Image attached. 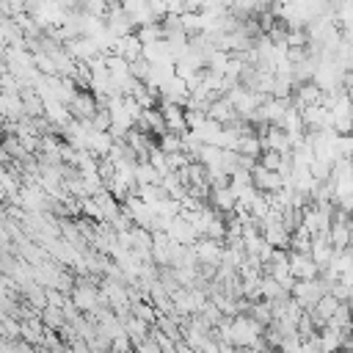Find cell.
Returning a JSON list of instances; mask_svg holds the SVG:
<instances>
[{"label": "cell", "mask_w": 353, "mask_h": 353, "mask_svg": "<svg viewBox=\"0 0 353 353\" xmlns=\"http://www.w3.org/2000/svg\"><path fill=\"white\" fill-rule=\"evenodd\" d=\"M165 234H168V240L171 243H182V245H193L196 240H199V234H196V229L190 226V221L179 212V215H174L168 223H165V229H163Z\"/></svg>", "instance_id": "3"}, {"label": "cell", "mask_w": 353, "mask_h": 353, "mask_svg": "<svg viewBox=\"0 0 353 353\" xmlns=\"http://www.w3.org/2000/svg\"><path fill=\"white\" fill-rule=\"evenodd\" d=\"M309 256L317 262V268H325V265L331 262V256H334L331 240H328L325 234H314V237H312V245H309Z\"/></svg>", "instance_id": "11"}, {"label": "cell", "mask_w": 353, "mask_h": 353, "mask_svg": "<svg viewBox=\"0 0 353 353\" xmlns=\"http://www.w3.org/2000/svg\"><path fill=\"white\" fill-rule=\"evenodd\" d=\"M259 138H262V149H276V152H290V141L287 132L279 124H259Z\"/></svg>", "instance_id": "7"}, {"label": "cell", "mask_w": 353, "mask_h": 353, "mask_svg": "<svg viewBox=\"0 0 353 353\" xmlns=\"http://www.w3.org/2000/svg\"><path fill=\"white\" fill-rule=\"evenodd\" d=\"M270 6V0H232V11L240 14V17H251V14H259Z\"/></svg>", "instance_id": "13"}, {"label": "cell", "mask_w": 353, "mask_h": 353, "mask_svg": "<svg viewBox=\"0 0 353 353\" xmlns=\"http://www.w3.org/2000/svg\"><path fill=\"white\" fill-rule=\"evenodd\" d=\"M193 251H196V259L199 265H221V256H223V240H215V237H199L193 243Z\"/></svg>", "instance_id": "4"}, {"label": "cell", "mask_w": 353, "mask_h": 353, "mask_svg": "<svg viewBox=\"0 0 353 353\" xmlns=\"http://www.w3.org/2000/svg\"><path fill=\"white\" fill-rule=\"evenodd\" d=\"M135 182H138V185L160 182V174L154 171V165H152L146 157H138V160H135Z\"/></svg>", "instance_id": "14"}, {"label": "cell", "mask_w": 353, "mask_h": 353, "mask_svg": "<svg viewBox=\"0 0 353 353\" xmlns=\"http://www.w3.org/2000/svg\"><path fill=\"white\" fill-rule=\"evenodd\" d=\"M97 108L99 105H97V97H94L91 88H77L74 97L69 99V113L77 121H91V116L97 113Z\"/></svg>", "instance_id": "1"}, {"label": "cell", "mask_w": 353, "mask_h": 353, "mask_svg": "<svg viewBox=\"0 0 353 353\" xmlns=\"http://www.w3.org/2000/svg\"><path fill=\"white\" fill-rule=\"evenodd\" d=\"M135 36L146 44V41H157V39H165V30H163V22H149V25H141L135 28Z\"/></svg>", "instance_id": "15"}, {"label": "cell", "mask_w": 353, "mask_h": 353, "mask_svg": "<svg viewBox=\"0 0 353 353\" xmlns=\"http://www.w3.org/2000/svg\"><path fill=\"white\" fill-rule=\"evenodd\" d=\"M204 6H218V8H229L232 6V0H201V8Z\"/></svg>", "instance_id": "18"}, {"label": "cell", "mask_w": 353, "mask_h": 353, "mask_svg": "<svg viewBox=\"0 0 353 353\" xmlns=\"http://www.w3.org/2000/svg\"><path fill=\"white\" fill-rule=\"evenodd\" d=\"M281 295H290L270 273H265V276H259V298H265V301H276V298H281Z\"/></svg>", "instance_id": "12"}, {"label": "cell", "mask_w": 353, "mask_h": 353, "mask_svg": "<svg viewBox=\"0 0 353 353\" xmlns=\"http://www.w3.org/2000/svg\"><path fill=\"white\" fill-rule=\"evenodd\" d=\"M157 108H160V113L165 119V130H171V132H185L188 130V124H185V108L182 105L168 102V99H160Z\"/></svg>", "instance_id": "8"}, {"label": "cell", "mask_w": 353, "mask_h": 353, "mask_svg": "<svg viewBox=\"0 0 353 353\" xmlns=\"http://www.w3.org/2000/svg\"><path fill=\"white\" fill-rule=\"evenodd\" d=\"M6 243H8V232L0 226V245H6Z\"/></svg>", "instance_id": "19"}, {"label": "cell", "mask_w": 353, "mask_h": 353, "mask_svg": "<svg viewBox=\"0 0 353 353\" xmlns=\"http://www.w3.org/2000/svg\"><path fill=\"white\" fill-rule=\"evenodd\" d=\"M251 182L256 190L262 193H273V190H281L284 188V174L281 171H270V168H262L259 163L251 168Z\"/></svg>", "instance_id": "5"}, {"label": "cell", "mask_w": 353, "mask_h": 353, "mask_svg": "<svg viewBox=\"0 0 353 353\" xmlns=\"http://www.w3.org/2000/svg\"><path fill=\"white\" fill-rule=\"evenodd\" d=\"M221 130H223V124L221 121H215V119H210V116H204L190 132L201 141V143H215L218 146V138H221Z\"/></svg>", "instance_id": "10"}, {"label": "cell", "mask_w": 353, "mask_h": 353, "mask_svg": "<svg viewBox=\"0 0 353 353\" xmlns=\"http://www.w3.org/2000/svg\"><path fill=\"white\" fill-rule=\"evenodd\" d=\"M301 119H303V130H334L331 127V110L323 102H312L301 108Z\"/></svg>", "instance_id": "2"}, {"label": "cell", "mask_w": 353, "mask_h": 353, "mask_svg": "<svg viewBox=\"0 0 353 353\" xmlns=\"http://www.w3.org/2000/svg\"><path fill=\"white\" fill-rule=\"evenodd\" d=\"M210 204L218 210V212H223V215H229L232 210H234V204H237V196H234V190L229 188V185H221V188H212L210 190Z\"/></svg>", "instance_id": "9"}, {"label": "cell", "mask_w": 353, "mask_h": 353, "mask_svg": "<svg viewBox=\"0 0 353 353\" xmlns=\"http://www.w3.org/2000/svg\"><path fill=\"white\" fill-rule=\"evenodd\" d=\"M157 146L168 154V152H179V132H171V130H165L163 135H157Z\"/></svg>", "instance_id": "17"}, {"label": "cell", "mask_w": 353, "mask_h": 353, "mask_svg": "<svg viewBox=\"0 0 353 353\" xmlns=\"http://www.w3.org/2000/svg\"><path fill=\"white\" fill-rule=\"evenodd\" d=\"M3 121H6V113H3V110H0V124H3Z\"/></svg>", "instance_id": "20"}, {"label": "cell", "mask_w": 353, "mask_h": 353, "mask_svg": "<svg viewBox=\"0 0 353 353\" xmlns=\"http://www.w3.org/2000/svg\"><path fill=\"white\" fill-rule=\"evenodd\" d=\"M290 273H292V279H314V276H320V268L306 251L290 248Z\"/></svg>", "instance_id": "6"}, {"label": "cell", "mask_w": 353, "mask_h": 353, "mask_svg": "<svg viewBox=\"0 0 353 353\" xmlns=\"http://www.w3.org/2000/svg\"><path fill=\"white\" fill-rule=\"evenodd\" d=\"M130 309H132V314H135V317H141V320H146L149 325H152V323L157 320V312H154V309H152L149 303H143L141 298H138V301H132V303H130Z\"/></svg>", "instance_id": "16"}]
</instances>
